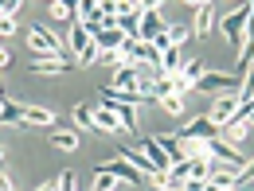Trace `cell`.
I'll use <instances>...</instances> for the list:
<instances>
[{"mask_svg": "<svg viewBox=\"0 0 254 191\" xmlns=\"http://www.w3.org/2000/svg\"><path fill=\"white\" fill-rule=\"evenodd\" d=\"M247 20H251V0H243V4H239L235 12H227V16L219 12V24H215V28L227 35V43H231L235 51H243V43H247Z\"/></svg>", "mask_w": 254, "mask_h": 191, "instance_id": "obj_1", "label": "cell"}, {"mask_svg": "<svg viewBox=\"0 0 254 191\" xmlns=\"http://www.w3.org/2000/svg\"><path fill=\"white\" fill-rule=\"evenodd\" d=\"M28 47H32L35 55H47V59H66V47L59 35H51L43 24H32L28 28Z\"/></svg>", "mask_w": 254, "mask_h": 191, "instance_id": "obj_2", "label": "cell"}, {"mask_svg": "<svg viewBox=\"0 0 254 191\" xmlns=\"http://www.w3.org/2000/svg\"><path fill=\"white\" fill-rule=\"evenodd\" d=\"M239 86H243V78L235 74V70H227V74H219V70H207L191 90H199V94H239Z\"/></svg>", "mask_w": 254, "mask_h": 191, "instance_id": "obj_3", "label": "cell"}, {"mask_svg": "<svg viewBox=\"0 0 254 191\" xmlns=\"http://www.w3.org/2000/svg\"><path fill=\"white\" fill-rule=\"evenodd\" d=\"M172 137H180V141H215L223 137V125H215L211 117H191L184 129H176Z\"/></svg>", "mask_w": 254, "mask_h": 191, "instance_id": "obj_4", "label": "cell"}, {"mask_svg": "<svg viewBox=\"0 0 254 191\" xmlns=\"http://www.w3.org/2000/svg\"><path fill=\"white\" fill-rule=\"evenodd\" d=\"M118 156L126 160V164H133V168H137L141 176H149L153 184H160V180H164V172H160V168H157V164H153L149 156H145L141 148H129V144H122V148H118Z\"/></svg>", "mask_w": 254, "mask_h": 191, "instance_id": "obj_5", "label": "cell"}, {"mask_svg": "<svg viewBox=\"0 0 254 191\" xmlns=\"http://www.w3.org/2000/svg\"><path fill=\"white\" fill-rule=\"evenodd\" d=\"M98 101H102L106 109H114V113L122 117V125H126V133H137V109H133L129 101H118V97H106V94H98Z\"/></svg>", "mask_w": 254, "mask_h": 191, "instance_id": "obj_6", "label": "cell"}, {"mask_svg": "<svg viewBox=\"0 0 254 191\" xmlns=\"http://www.w3.org/2000/svg\"><path fill=\"white\" fill-rule=\"evenodd\" d=\"M219 24V16H215V0L211 4H199L195 8V24H191V35L195 39H203V35H211V28Z\"/></svg>", "mask_w": 254, "mask_h": 191, "instance_id": "obj_7", "label": "cell"}, {"mask_svg": "<svg viewBox=\"0 0 254 191\" xmlns=\"http://www.w3.org/2000/svg\"><path fill=\"white\" fill-rule=\"evenodd\" d=\"M239 105H243V101H239V94H223V97H215V105H211V121H215V125H227V121L239 113Z\"/></svg>", "mask_w": 254, "mask_h": 191, "instance_id": "obj_8", "label": "cell"}, {"mask_svg": "<svg viewBox=\"0 0 254 191\" xmlns=\"http://www.w3.org/2000/svg\"><path fill=\"white\" fill-rule=\"evenodd\" d=\"M94 125H98V133H126V125H122V117H118L114 109H106L102 101L94 105Z\"/></svg>", "mask_w": 254, "mask_h": 191, "instance_id": "obj_9", "label": "cell"}, {"mask_svg": "<svg viewBox=\"0 0 254 191\" xmlns=\"http://www.w3.org/2000/svg\"><path fill=\"white\" fill-rule=\"evenodd\" d=\"M168 32V24L160 20V12H145L141 16V32H137V39H145V43H153L157 35H164Z\"/></svg>", "mask_w": 254, "mask_h": 191, "instance_id": "obj_10", "label": "cell"}, {"mask_svg": "<svg viewBox=\"0 0 254 191\" xmlns=\"http://www.w3.org/2000/svg\"><path fill=\"white\" fill-rule=\"evenodd\" d=\"M66 43H70V51H74V59H78V55L94 43V35L86 32V24H82V20H74V24H70V35H66Z\"/></svg>", "mask_w": 254, "mask_h": 191, "instance_id": "obj_11", "label": "cell"}, {"mask_svg": "<svg viewBox=\"0 0 254 191\" xmlns=\"http://www.w3.org/2000/svg\"><path fill=\"white\" fill-rule=\"evenodd\" d=\"M141 152L153 160L160 172H168V168H172V156H168V152H164V148L157 144V137H145V141H141Z\"/></svg>", "mask_w": 254, "mask_h": 191, "instance_id": "obj_12", "label": "cell"}, {"mask_svg": "<svg viewBox=\"0 0 254 191\" xmlns=\"http://www.w3.org/2000/svg\"><path fill=\"white\" fill-rule=\"evenodd\" d=\"M102 168H106L110 176H118V180H126L129 188H133V184H141V172H137L133 164H126L122 156H118V160H110V164H102Z\"/></svg>", "mask_w": 254, "mask_h": 191, "instance_id": "obj_13", "label": "cell"}, {"mask_svg": "<svg viewBox=\"0 0 254 191\" xmlns=\"http://www.w3.org/2000/svg\"><path fill=\"white\" fill-rule=\"evenodd\" d=\"M247 133H251V121H247L243 113H235V117H231V121L223 125V141H227V144H239V141H243Z\"/></svg>", "mask_w": 254, "mask_h": 191, "instance_id": "obj_14", "label": "cell"}, {"mask_svg": "<svg viewBox=\"0 0 254 191\" xmlns=\"http://www.w3.org/2000/svg\"><path fill=\"white\" fill-rule=\"evenodd\" d=\"M141 16H145V12L133 4L129 12H122V16H118V32H126L129 39H137V32H141Z\"/></svg>", "mask_w": 254, "mask_h": 191, "instance_id": "obj_15", "label": "cell"}, {"mask_svg": "<svg viewBox=\"0 0 254 191\" xmlns=\"http://www.w3.org/2000/svg\"><path fill=\"white\" fill-rule=\"evenodd\" d=\"M94 43H98V51H102V55H110V51H118V47L126 43V32H118V28H106V32H98V35H94Z\"/></svg>", "mask_w": 254, "mask_h": 191, "instance_id": "obj_16", "label": "cell"}, {"mask_svg": "<svg viewBox=\"0 0 254 191\" xmlns=\"http://www.w3.org/2000/svg\"><path fill=\"white\" fill-rule=\"evenodd\" d=\"M207 70H211V66L203 63V59H188V63H180V78H184L188 86H195V82H199Z\"/></svg>", "mask_w": 254, "mask_h": 191, "instance_id": "obj_17", "label": "cell"}, {"mask_svg": "<svg viewBox=\"0 0 254 191\" xmlns=\"http://www.w3.org/2000/svg\"><path fill=\"white\" fill-rule=\"evenodd\" d=\"M24 121H28V125L55 129V113H51V109H39V105H24Z\"/></svg>", "mask_w": 254, "mask_h": 191, "instance_id": "obj_18", "label": "cell"}, {"mask_svg": "<svg viewBox=\"0 0 254 191\" xmlns=\"http://www.w3.org/2000/svg\"><path fill=\"white\" fill-rule=\"evenodd\" d=\"M211 184H215V188H235V184H239V172H235V168H223V164L211 160Z\"/></svg>", "mask_w": 254, "mask_h": 191, "instance_id": "obj_19", "label": "cell"}, {"mask_svg": "<svg viewBox=\"0 0 254 191\" xmlns=\"http://www.w3.org/2000/svg\"><path fill=\"white\" fill-rule=\"evenodd\" d=\"M0 121H4V125H24V105H20V101H8V97H4V105H0Z\"/></svg>", "mask_w": 254, "mask_h": 191, "instance_id": "obj_20", "label": "cell"}, {"mask_svg": "<svg viewBox=\"0 0 254 191\" xmlns=\"http://www.w3.org/2000/svg\"><path fill=\"white\" fill-rule=\"evenodd\" d=\"M157 144L168 152V156H172V164H176V160H188V152H184V141H180V137H172V133H168V137H157Z\"/></svg>", "mask_w": 254, "mask_h": 191, "instance_id": "obj_21", "label": "cell"}, {"mask_svg": "<svg viewBox=\"0 0 254 191\" xmlns=\"http://www.w3.org/2000/svg\"><path fill=\"white\" fill-rule=\"evenodd\" d=\"M180 47H168L164 55H160V74H180Z\"/></svg>", "mask_w": 254, "mask_h": 191, "instance_id": "obj_22", "label": "cell"}, {"mask_svg": "<svg viewBox=\"0 0 254 191\" xmlns=\"http://www.w3.org/2000/svg\"><path fill=\"white\" fill-rule=\"evenodd\" d=\"M51 144L63 148V152H74V148H78V133H70V129H66V133H51Z\"/></svg>", "mask_w": 254, "mask_h": 191, "instance_id": "obj_23", "label": "cell"}, {"mask_svg": "<svg viewBox=\"0 0 254 191\" xmlns=\"http://www.w3.org/2000/svg\"><path fill=\"white\" fill-rule=\"evenodd\" d=\"M74 121L86 129V133H98V125H94V105H74Z\"/></svg>", "mask_w": 254, "mask_h": 191, "instance_id": "obj_24", "label": "cell"}, {"mask_svg": "<svg viewBox=\"0 0 254 191\" xmlns=\"http://www.w3.org/2000/svg\"><path fill=\"white\" fill-rule=\"evenodd\" d=\"M118 184H122V180L110 176L106 168H98V172H94V191H118Z\"/></svg>", "mask_w": 254, "mask_h": 191, "instance_id": "obj_25", "label": "cell"}, {"mask_svg": "<svg viewBox=\"0 0 254 191\" xmlns=\"http://www.w3.org/2000/svg\"><path fill=\"white\" fill-rule=\"evenodd\" d=\"M32 70L35 74H63V70H70V66H66V59H43V63H35Z\"/></svg>", "mask_w": 254, "mask_h": 191, "instance_id": "obj_26", "label": "cell"}, {"mask_svg": "<svg viewBox=\"0 0 254 191\" xmlns=\"http://www.w3.org/2000/svg\"><path fill=\"white\" fill-rule=\"evenodd\" d=\"M239 101H254V70L243 74V86H239Z\"/></svg>", "mask_w": 254, "mask_h": 191, "instance_id": "obj_27", "label": "cell"}, {"mask_svg": "<svg viewBox=\"0 0 254 191\" xmlns=\"http://www.w3.org/2000/svg\"><path fill=\"white\" fill-rule=\"evenodd\" d=\"M160 105H164L168 113H184V97H180V94H168V97H160Z\"/></svg>", "mask_w": 254, "mask_h": 191, "instance_id": "obj_28", "label": "cell"}, {"mask_svg": "<svg viewBox=\"0 0 254 191\" xmlns=\"http://www.w3.org/2000/svg\"><path fill=\"white\" fill-rule=\"evenodd\" d=\"M94 59H102V51H98V43H90V47H86V51H82V55H78L74 63H78V66H90Z\"/></svg>", "mask_w": 254, "mask_h": 191, "instance_id": "obj_29", "label": "cell"}, {"mask_svg": "<svg viewBox=\"0 0 254 191\" xmlns=\"http://www.w3.org/2000/svg\"><path fill=\"white\" fill-rule=\"evenodd\" d=\"M55 188H59V191H74V188H78V176H74V172H63V176L55 180Z\"/></svg>", "mask_w": 254, "mask_h": 191, "instance_id": "obj_30", "label": "cell"}, {"mask_svg": "<svg viewBox=\"0 0 254 191\" xmlns=\"http://www.w3.org/2000/svg\"><path fill=\"white\" fill-rule=\"evenodd\" d=\"M98 16V0H78V20H90Z\"/></svg>", "mask_w": 254, "mask_h": 191, "instance_id": "obj_31", "label": "cell"}, {"mask_svg": "<svg viewBox=\"0 0 254 191\" xmlns=\"http://www.w3.org/2000/svg\"><path fill=\"white\" fill-rule=\"evenodd\" d=\"M168 39H172V47H180L184 39H191V28H168Z\"/></svg>", "mask_w": 254, "mask_h": 191, "instance_id": "obj_32", "label": "cell"}, {"mask_svg": "<svg viewBox=\"0 0 254 191\" xmlns=\"http://www.w3.org/2000/svg\"><path fill=\"white\" fill-rule=\"evenodd\" d=\"M16 32V16H0V39Z\"/></svg>", "mask_w": 254, "mask_h": 191, "instance_id": "obj_33", "label": "cell"}, {"mask_svg": "<svg viewBox=\"0 0 254 191\" xmlns=\"http://www.w3.org/2000/svg\"><path fill=\"white\" fill-rule=\"evenodd\" d=\"M239 113H243V117L254 125V101H243V105H239Z\"/></svg>", "mask_w": 254, "mask_h": 191, "instance_id": "obj_34", "label": "cell"}, {"mask_svg": "<svg viewBox=\"0 0 254 191\" xmlns=\"http://www.w3.org/2000/svg\"><path fill=\"white\" fill-rule=\"evenodd\" d=\"M137 8H141V12H157L160 0H137Z\"/></svg>", "mask_w": 254, "mask_h": 191, "instance_id": "obj_35", "label": "cell"}, {"mask_svg": "<svg viewBox=\"0 0 254 191\" xmlns=\"http://www.w3.org/2000/svg\"><path fill=\"white\" fill-rule=\"evenodd\" d=\"M203 184L207 180H184V191H203Z\"/></svg>", "mask_w": 254, "mask_h": 191, "instance_id": "obj_36", "label": "cell"}, {"mask_svg": "<svg viewBox=\"0 0 254 191\" xmlns=\"http://www.w3.org/2000/svg\"><path fill=\"white\" fill-rule=\"evenodd\" d=\"M0 66H12V55H8V47H0Z\"/></svg>", "mask_w": 254, "mask_h": 191, "instance_id": "obj_37", "label": "cell"}, {"mask_svg": "<svg viewBox=\"0 0 254 191\" xmlns=\"http://www.w3.org/2000/svg\"><path fill=\"white\" fill-rule=\"evenodd\" d=\"M0 191H12V180H8L4 172H0Z\"/></svg>", "mask_w": 254, "mask_h": 191, "instance_id": "obj_38", "label": "cell"}, {"mask_svg": "<svg viewBox=\"0 0 254 191\" xmlns=\"http://www.w3.org/2000/svg\"><path fill=\"white\" fill-rule=\"evenodd\" d=\"M35 191H59V188H55V184H39Z\"/></svg>", "mask_w": 254, "mask_h": 191, "instance_id": "obj_39", "label": "cell"}, {"mask_svg": "<svg viewBox=\"0 0 254 191\" xmlns=\"http://www.w3.org/2000/svg\"><path fill=\"white\" fill-rule=\"evenodd\" d=\"M203 191H223V188H215V184H211V180H207V184H203Z\"/></svg>", "mask_w": 254, "mask_h": 191, "instance_id": "obj_40", "label": "cell"}, {"mask_svg": "<svg viewBox=\"0 0 254 191\" xmlns=\"http://www.w3.org/2000/svg\"><path fill=\"white\" fill-rule=\"evenodd\" d=\"M153 191H172V188H157V184H153Z\"/></svg>", "mask_w": 254, "mask_h": 191, "instance_id": "obj_41", "label": "cell"}, {"mask_svg": "<svg viewBox=\"0 0 254 191\" xmlns=\"http://www.w3.org/2000/svg\"><path fill=\"white\" fill-rule=\"evenodd\" d=\"M0 156H4V144H0Z\"/></svg>", "mask_w": 254, "mask_h": 191, "instance_id": "obj_42", "label": "cell"}, {"mask_svg": "<svg viewBox=\"0 0 254 191\" xmlns=\"http://www.w3.org/2000/svg\"><path fill=\"white\" fill-rule=\"evenodd\" d=\"M223 191H235V188H223Z\"/></svg>", "mask_w": 254, "mask_h": 191, "instance_id": "obj_43", "label": "cell"}, {"mask_svg": "<svg viewBox=\"0 0 254 191\" xmlns=\"http://www.w3.org/2000/svg\"><path fill=\"white\" fill-rule=\"evenodd\" d=\"M0 105H4V97H0Z\"/></svg>", "mask_w": 254, "mask_h": 191, "instance_id": "obj_44", "label": "cell"}, {"mask_svg": "<svg viewBox=\"0 0 254 191\" xmlns=\"http://www.w3.org/2000/svg\"><path fill=\"white\" fill-rule=\"evenodd\" d=\"M239 4H243V0H239Z\"/></svg>", "mask_w": 254, "mask_h": 191, "instance_id": "obj_45", "label": "cell"}, {"mask_svg": "<svg viewBox=\"0 0 254 191\" xmlns=\"http://www.w3.org/2000/svg\"><path fill=\"white\" fill-rule=\"evenodd\" d=\"M0 97H4V94H0Z\"/></svg>", "mask_w": 254, "mask_h": 191, "instance_id": "obj_46", "label": "cell"}]
</instances>
